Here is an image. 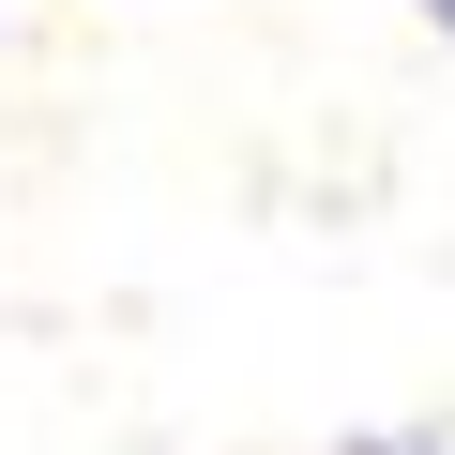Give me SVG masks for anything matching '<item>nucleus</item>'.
Here are the masks:
<instances>
[{
	"instance_id": "1",
	"label": "nucleus",
	"mask_w": 455,
	"mask_h": 455,
	"mask_svg": "<svg viewBox=\"0 0 455 455\" xmlns=\"http://www.w3.org/2000/svg\"><path fill=\"white\" fill-rule=\"evenodd\" d=\"M349 455H425V440H349Z\"/></svg>"
},
{
	"instance_id": "2",
	"label": "nucleus",
	"mask_w": 455,
	"mask_h": 455,
	"mask_svg": "<svg viewBox=\"0 0 455 455\" xmlns=\"http://www.w3.org/2000/svg\"><path fill=\"white\" fill-rule=\"evenodd\" d=\"M425 31H455V0H425Z\"/></svg>"
}]
</instances>
